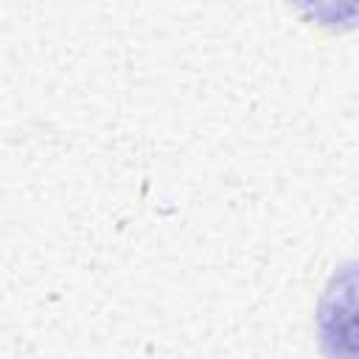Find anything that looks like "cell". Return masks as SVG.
<instances>
[{
    "label": "cell",
    "mask_w": 359,
    "mask_h": 359,
    "mask_svg": "<svg viewBox=\"0 0 359 359\" xmlns=\"http://www.w3.org/2000/svg\"><path fill=\"white\" fill-rule=\"evenodd\" d=\"M356 280H353V264L342 266L323 300H320V342L323 351L331 359H353V334H356Z\"/></svg>",
    "instance_id": "cell-1"
}]
</instances>
